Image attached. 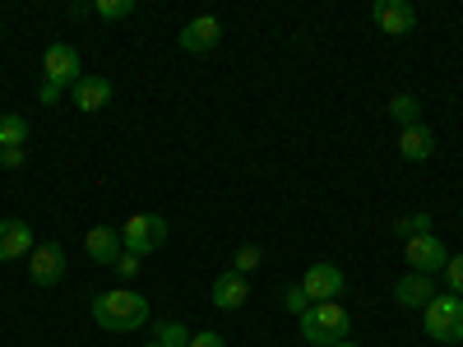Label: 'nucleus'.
Listing matches in <instances>:
<instances>
[{"instance_id":"f257e3e1","label":"nucleus","mask_w":463,"mask_h":347,"mask_svg":"<svg viewBox=\"0 0 463 347\" xmlns=\"http://www.w3.org/2000/svg\"><path fill=\"white\" fill-rule=\"evenodd\" d=\"M93 324L107 333H130L148 324V296L130 292V287H111L93 296Z\"/></svg>"},{"instance_id":"f03ea898","label":"nucleus","mask_w":463,"mask_h":347,"mask_svg":"<svg viewBox=\"0 0 463 347\" xmlns=\"http://www.w3.org/2000/svg\"><path fill=\"white\" fill-rule=\"evenodd\" d=\"M297 324H301V338L311 347H338V342H347V333H353V315L343 311V301L311 305L306 315H297Z\"/></svg>"},{"instance_id":"7ed1b4c3","label":"nucleus","mask_w":463,"mask_h":347,"mask_svg":"<svg viewBox=\"0 0 463 347\" xmlns=\"http://www.w3.org/2000/svg\"><path fill=\"white\" fill-rule=\"evenodd\" d=\"M421 333L436 342H463V296H431V305L421 311Z\"/></svg>"},{"instance_id":"20e7f679","label":"nucleus","mask_w":463,"mask_h":347,"mask_svg":"<svg viewBox=\"0 0 463 347\" xmlns=\"http://www.w3.org/2000/svg\"><path fill=\"white\" fill-rule=\"evenodd\" d=\"M163 241H167V218H158V213H135L121 222V246L135 255H153Z\"/></svg>"},{"instance_id":"39448f33","label":"nucleus","mask_w":463,"mask_h":347,"mask_svg":"<svg viewBox=\"0 0 463 347\" xmlns=\"http://www.w3.org/2000/svg\"><path fill=\"white\" fill-rule=\"evenodd\" d=\"M43 80L56 84V89H74L84 80V56L74 52L70 42H52L47 56H43Z\"/></svg>"},{"instance_id":"423d86ee","label":"nucleus","mask_w":463,"mask_h":347,"mask_svg":"<svg viewBox=\"0 0 463 347\" xmlns=\"http://www.w3.org/2000/svg\"><path fill=\"white\" fill-rule=\"evenodd\" d=\"M445 264H449V246L436 237V231L408 241V268H412V274H431V278H436Z\"/></svg>"},{"instance_id":"0eeeda50","label":"nucleus","mask_w":463,"mask_h":347,"mask_svg":"<svg viewBox=\"0 0 463 347\" xmlns=\"http://www.w3.org/2000/svg\"><path fill=\"white\" fill-rule=\"evenodd\" d=\"M301 292L311 296V305H320V301H338V296H343V268L329 264V259L311 264V268H306V278H301Z\"/></svg>"},{"instance_id":"6e6552de","label":"nucleus","mask_w":463,"mask_h":347,"mask_svg":"<svg viewBox=\"0 0 463 347\" xmlns=\"http://www.w3.org/2000/svg\"><path fill=\"white\" fill-rule=\"evenodd\" d=\"M181 52H190V56H209L218 42H222V19H213V14H195L185 28H181Z\"/></svg>"},{"instance_id":"1a4fd4ad","label":"nucleus","mask_w":463,"mask_h":347,"mask_svg":"<svg viewBox=\"0 0 463 347\" xmlns=\"http://www.w3.org/2000/svg\"><path fill=\"white\" fill-rule=\"evenodd\" d=\"M28 278H33L37 287H52V283H61V278H65V250H61L56 241H47V246H33V255H28Z\"/></svg>"},{"instance_id":"9d476101","label":"nucleus","mask_w":463,"mask_h":347,"mask_svg":"<svg viewBox=\"0 0 463 347\" xmlns=\"http://www.w3.org/2000/svg\"><path fill=\"white\" fill-rule=\"evenodd\" d=\"M371 19L380 23V33H390V37H408L417 28V10L408 5V0H375Z\"/></svg>"},{"instance_id":"9b49d317","label":"nucleus","mask_w":463,"mask_h":347,"mask_svg":"<svg viewBox=\"0 0 463 347\" xmlns=\"http://www.w3.org/2000/svg\"><path fill=\"white\" fill-rule=\"evenodd\" d=\"M431 296H436V278L431 274H412L408 268V274L394 283V301L403 305V311H427Z\"/></svg>"},{"instance_id":"f8f14e48","label":"nucleus","mask_w":463,"mask_h":347,"mask_svg":"<svg viewBox=\"0 0 463 347\" xmlns=\"http://www.w3.org/2000/svg\"><path fill=\"white\" fill-rule=\"evenodd\" d=\"M213 305L218 311H241V305L250 301V283H246V274H237V268H222V274L213 278Z\"/></svg>"},{"instance_id":"ddd939ff","label":"nucleus","mask_w":463,"mask_h":347,"mask_svg":"<svg viewBox=\"0 0 463 347\" xmlns=\"http://www.w3.org/2000/svg\"><path fill=\"white\" fill-rule=\"evenodd\" d=\"M111 93H116L111 80H102V74H84V80L70 89V102L80 107V111H102L111 102Z\"/></svg>"},{"instance_id":"4468645a","label":"nucleus","mask_w":463,"mask_h":347,"mask_svg":"<svg viewBox=\"0 0 463 347\" xmlns=\"http://www.w3.org/2000/svg\"><path fill=\"white\" fill-rule=\"evenodd\" d=\"M84 250L98 259V264H116V259H121V231H116V227H107V222H98V227H89V237H84Z\"/></svg>"},{"instance_id":"2eb2a0df","label":"nucleus","mask_w":463,"mask_h":347,"mask_svg":"<svg viewBox=\"0 0 463 347\" xmlns=\"http://www.w3.org/2000/svg\"><path fill=\"white\" fill-rule=\"evenodd\" d=\"M399 158H403V163H431V158H436V135H431L427 126L399 130Z\"/></svg>"},{"instance_id":"dca6fc26","label":"nucleus","mask_w":463,"mask_h":347,"mask_svg":"<svg viewBox=\"0 0 463 347\" xmlns=\"http://www.w3.org/2000/svg\"><path fill=\"white\" fill-rule=\"evenodd\" d=\"M33 255V227L24 218H5L0 222V259H24Z\"/></svg>"},{"instance_id":"f3484780","label":"nucleus","mask_w":463,"mask_h":347,"mask_svg":"<svg viewBox=\"0 0 463 347\" xmlns=\"http://www.w3.org/2000/svg\"><path fill=\"white\" fill-rule=\"evenodd\" d=\"M384 111H390L403 130H408V126H421V102H417V93H394Z\"/></svg>"},{"instance_id":"a211bd4d","label":"nucleus","mask_w":463,"mask_h":347,"mask_svg":"<svg viewBox=\"0 0 463 347\" xmlns=\"http://www.w3.org/2000/svg\"><path fill=\"white\" fill-rule=\"evenodd\" d=\"M28 144V121L19 111H5L0 116V148H24Z\"/></svg>"},{"instance_id":"6ab92c4d","label":"nucleus","mask_w":463,"mask_h":347,"mask_svg":"<svg viewBox=\"0 0 463 347\" xmlns=\"http://www.w3.org/2000/svg\"><path fill=\"white\" fill-rule=\"evenodd\" d=\"M153 333H158V338H153L158 347H190V333H195V329H185L181 320H158Z\"/></svg>"},{"instance_id":"aec40b11","label":"nucleus","mask_w":463,"mask_h":347,"mask_svg":"<svg viewBox=\"0 0 463 347\" xmlns=\"http://www.w3.org/2000/svg\"><path fill=\"white\" fill-rule=\"evenodd\" d=\"M394 231H399V237L403 241H412V237H427V231H431V213H403V218H394Z\"/></svg>"},{"instance_id":"412c9836","label":"nucleus","mask_w":463,"mask_h":347,"mask_svg":"<svg viewBox=\"0 0 463 347\" xmlns=\"http://www.w3.org/2000/svg\"><path fill=\"white\" fill-rule=\"evenodd\" d=\"M93 14H98V19H107V23H116V19H130V14H135V0H98Z\"/></svg>"},{"instance_id":"4be33fe9","label":"nucleus","mask_w":463,"mask_h":347,"mask_svg":"<svg viewBox=\"0 0 463 347\" xmlns=\"http://www.w3.org/2000/svg\"><path fill=\"white\" fill-rule=\"evenodd\" d=\"M260 264H264V250L260 246H241L237 255H232V268H237V274H255Z\"/></svg>"},{"instance_id":"5701e85b","label":"nucleus","mask_w":463,"mask_h":347,"mask_svg":"<svg viewBox=\"0 0 463 347\" xmlns=\"http://www.w3.org/2000/svg\"><path fill=\"white\" fill-rule=\"evenodd\" d=\"M440 274H445L449 292H454V296H463V250H458V255H449V264L440 268Z\"/></svg>"},{"instance_id":"b1692460","label":"nucleus","mask_w":463,"mask_h":347,"mask_svg":"<svg viewBox=\"0 0 463 347\" xmlns=\"http://www.w3.org/2000/svg\"><path fill=\"white\" fill-rule=\"evenodd\" d=\"M283 305L292 315H306V311H311V296L301 292V283H292V287H283Z\"/></svg>"},{"instance_id":"393cba45","label":"nucleus","mask_w":463,"mask_h":347,"mask_svg":"<svg viewBox=\"0 0 463 347\" xmlns=\"http://www.w3.org/2000/svg\"><path fill=\"white\" fill-rule=\"evenodd\" d=\"M111 268H116V274H121V278H135L139 268H144V255H135V250H121V259H116Z\"/></svg>"},{"instance_id":"a878e982","label":"nucleus","mask_w":463,"mask_h":347,"mask_svg":"<svg viewBox=\"0 0 463 347\" xmlns=\"http://www.w3.org/2000/svg\"><path fill=\"white\" fill-rule=\"evenodd\" d=\"M190 347H227V338L213 333V329H195V333H190Z\"/></svg>"},{"instance_id":"bb28decb","label":"nucleus","mask_w":463,"mask_h":347,"mask_svg":"<svg viewBox=\"0 0 463 347\" xmlns=\"http://www.w3.org/2000/svg\"><path fill=\"white\" fill-rule=\"evenodd\" d=\"M28 153L24 148H0V167H24Z\"/></svg>"},{"instance_id":"cd10ccee","label":"nucleus","mask_w":463,"mask_h":347,"mask_svg":"<svg viewBox=\"0 0 463 347\" xmlns=\"http://www.w3.org/2000/svg\"><path fill=\"white\" fill-rule=\"evenodd\" d=\"M61 93H65V89H56V84H47V80H43V89H37V98H43V107H56V102H61Z\"/></svg>"},{"instance_id":"c85d7f7f","label":"nucleus","mask_w":463,"mask_h":347,"mask_svg":"<svg viewBox=\"0 0 463 347\" xmlns=\"http://www.w3.org/2000/svg\"><path fill=\"white\" fill-rule=\"evenodd\" d=\"M338 347H362V342H353V338H347V342H338Z\"/></svg>"},{"instance_id":"c756f323","label":"nucleus","mask_w":463,"mask_h":347,"mask_svg":"<svg viewBox=\"0 0 463 347\" xmlns=\"http://www.w3.org/2000/svg\"><path fill=\"white\" fill-rule=\"evenodd\" d=\"M148 347H158V342H148Z\"/></svg>"}]
</instances>
